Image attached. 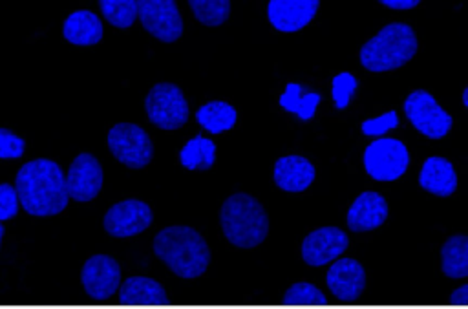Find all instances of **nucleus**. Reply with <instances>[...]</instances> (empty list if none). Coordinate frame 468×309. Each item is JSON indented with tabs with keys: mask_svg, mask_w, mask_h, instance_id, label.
<instances>
[{
	"mask_svg": "<svg viewBox=\"0 0 468 309\" xmlns=\"http://www.w3.org/2000/svg\"><path fill=\"white\" fill-rule=\"evenodd\" d=\"M349 247L347 234L338 227H322L313 230L302 241V260L311 267H322L335 261Z\"/></svg>",
	"mask_w": 468,
	"mask_h": 309,
	"instance_id": "nucleus-12",
	"label": "nucleus"
},
{
	"mask_svg": "<svg viewBox=\"0 0 468 309\" xmlns=\"http://www.w3.org/2000/svg\"><path fill=\"white\" fill-rule=\"evenodd\" d=\"M26 143L7 128H0V159H18L24 154Z\"/></svg>",
	"mask_w": 468,
	"mask_h": 309,
	"instance_id": "nucleus-30",
	"label": "nucleus"
},
{
	"mask_svg": "<svg viewBox=\"0 0 468 309\" xmlns=\"http://www.w3.org/2000/svg\"><path fill=\"white\" fill-rule=\"evenodd\" d=\"M450 302L455 304V305H468V283L457 287V289L452 293Z\"/></svg>",
	"mask_w": 468,
	"mask_h": 309,
	"instance_id": "nucleus-33",
	"label": "nucleus"
},
{
	"mask_svg": "<svg viewBox=\"0 0 468 309\" xmlns=\"http://www.w3.org/2000/svg\"><path fill=\"white\" fill-rule=\"evenodd\" d=\"M388 201L378 192L366 190L355 197L347 210V227L353 232H367L378 229L388 219Z\"/></svg>",
	"mask_w": 468,
	"mask_h": 309,
	"instance_id": "nucleus-16",
	"label": "nucleus"
},
{
	"mask_svg": "<svg viewBox=\"0 0 468 309\" xmlns=\"http://www.w3.org/2000/svg\"><path fill=\"white\" fill-rule=\"evenodd\" d=\"M318 102L320 95L314 91L302 95V86L298 82H289L285 86V91L280 95V106L285 112L298 115L302 121H311L314 117Z\"/></svg>",
	"mask_w": 468,
	"mask_h": 309,
	"instance_id": "nucleus-24",
	"label": "nucleus"
},
{
	"mask_svg": "<svg viewBox=\"0 0 468 309\" xmlns=\"http://www.w3.org/2000/svg\"><path fill=\"white\" fill-rule=\"evenodd\" d=\"M410 166L406 144L393 137H378L364 152V168L375 181H397Z\"/></svg>",
	"mask_w": 468,
	"mask_h": 309,
	"instance_id": "nucleus-8",
	"label": "nucleus"
},
{
	"mask_svg": "<svg viewBox=\"0 0 468 309\" xmlns=\"http://www.w3.org/2000/svg\"><path fill=\"white\" fill-rule=\"evenodd\" d=\"M461 101H463V104H464V108L468 110V86L463 90V95H461Z\"/></svg>",
	"mask_w": 468,
	"mask_h": 309,
	"instance_id": "nucleus-34",
	"label": "nucleus"
},
{
	"mask_svg": "<svg viewBox=\"0 0 468 309\" xmlns=\"http://www.w3.org/2000/svg\"><path fill=\"white\" fill-rule=\"evenodd\" d=\"M108 148L128 168H143L154 157L150 135L135 123H117L108 132Z\"/></svg>",
	"mask_w": 468,
	"mask_h": 309,
	"instance_id": "nucleus-7",
	"label": "nucleus"
},
{
	"mask_svg": "<svg viewBox=\"0 0 468 309\" xmlns=\"http://www.w3.org/2000/svg\"><path fill=\"white\" fill-rule=\"evenodd\" d=\"M15 188L20 207L31 216H55L68 207L66 176L51 159L38 157L22 165L16 172Z\"/></svg>",
	"mask_w": 468,
	"mask_h": 309,
	"instance_id": "nucleus-1",
	"label": "nucleus"
},
{
	"mask_svg": "<svg viewBox=\"0 0 468 309\" xmlns=\"http://www.w3.org/2000/svg\"><path fill=\"white\" fill-rule=\"evenodd\" d=\"M102 16L119 29H128L139 18L137 0H99Z\"/></svg>",
	"mask_w": 468,
	"mask_h": 309,
	"instance_id": "nucleus-25",
	"label": "nucleus"
},
{
	"mask_svg": "<svg viewBox=\"0 0 468 309\" xmlns=\"http://www.w3.org/2000/svg\"><path fill=\"white\" fill-rule=\"evenodd\" d=\"M62 35L75 46H95L102 40L104 27L101 18L88 9H77L69 13L62 24Z\"/></svg>",
	"mask_w": 468,
	"mask_h": 309,
	"instance_id": "nucleus-19",
	"label": "nucleus"
},
{
	"mask_svg": "<svg viewBox=\"0 0 468 309\" xmlns=\"http://www.w3.org/2000/svg\"><path fill=\"white\" fill-rule=\"evenodd\" d=\"M196 119L207 132L221 133L234 126L238 113L234 106H230L225 101H210L196 112Z\"/></svg>",
	"mask_w": 468,
	"mask_h": 309,
	"instance_id": "nucleus-22",
	"label": "nucleus"
},
{
	"mask_svg": "<svg viewBox=\"0 0 468 309\" xmlns=\"http://www.w3.org/2000/svg\"><path fill=\"white\" fill-rule=\"evenodd\" d=\"M356 86H358L356 77L347 71H342L333 79V101L338 110H344L349 104Z\"/></svg>",
	"mask_w": 468,
	"mask_h": 309,
	"instance_id": "nucleus-28",
	"label": "nucleus"
},
{
	"mask_svg": "<svg viewBox=\"0 0 468 309\" xmlns=\"http://www.w3.org/2000/svg\"><path fill=\"white\" fill-rule=\"evenodd\" d=\"M194 16L208 26L218 27L230 16V0H186Z\"/></svg>",
	"mask_w": 468,
	"mask_h": 309,
	"instance_id": "nucleus-26",
	"label": "nucleus"
},
{
	"mask_svg": "<svg viewBox=\"0 0 468 309\" xmlns=\"http://www.w3.org/2000/svg\"><path fill=\"white\" fill-rule=\"evenodd\" d=\"M143 27L161 42L183 37V18L176 0H137Z\"/></svg>",
	"mask_w": 468,
	"mask_h": 309,
	"instance_id": "nucleus-9",
	"label": "nucleus"
},
{
	"mask_svg": "<svg viewBox=\"0 0 468 309\" xmlns=\"http://www.w3.org/2000/svg\"><path fill=\"white\" fill-rule=\"evenodd\" d=\"M282 302L287 305H324L327 298L322 294V291L316 285L307 282H298L285 291Z\"/></svg>",
	"mask_w": 468,
	"mask_h": 309,
	"instance_id": "nucleus-27",
	"label": "nucleus"
},
{
	"mask_svg": "<svg viewBox=\"0 0 468 309\" xmlns=\"http://www.w3.org/2000/svg\"><path fill=\"white\" fill-rule=\"evenodd\" d=\"M179 163L188 170H210L216 163V144L203 135H196L185 143L179 152Z\"/></svg>",
	"mask_w": 468,
	"mask_h": 309,
	"instance_id": "nucleus-23",
	"label": "nucleus"
},
{
	"mask_svg": "<svg viewBox=\"0 0 468 309\" xmlns=\"http://www.w3.org/2000/svg\"><path fill=\"white\" fill-rule=\"evenodd\" d=\"M122 305H161L166 302V291L161 283L146 276H130L119 289Z\"/></svg>",
	"mask_w": 468,
	"mask_h": 309,
	"instance_id": "nucleus-20",
	"label": "nucleus"
},
{
	"mask_svg": "<svg viewBox=\"0 0 468 309\" xmlns=\"http://www.w3.org/2000/svg\"><path fill=\"white\" fill-rule=\"evenodd\" d=\"M80 283L93 302H108L121 283V265L106 254L88 258L80 269Z\"/></svg>",
	"mask_w": 468,
	"mask_h": 309,
	"instance_id": "nucleus-10",
	"label": "nucleus"
},
{
	"mask_svg": "<svg viewBox=\"0 0 468 309\" xmlns=\"http://www.w3.org/2000/svg\"><path fill=\"white\" fill-rule=\"evenodd\" d=\"M102 166L91 154H79L66 174V186L69 197L75 201H91L102 190Z\"/></svg>",
	"mask_w": 468,
	"mask_h": 309,
	"instance_id": "nucleus-13",
	"label": "nucleus"
},
{
	"mask_svg": "<svg viewBox=\"0 0 468 309\" xmlns=\"http://www.w3.org/2000/svg\"><path fill=\"white\" fill-rule=\"evenodd\" d=\"M378 2L389 9H413L420 4V0H378Z\"/></svg>",
	"mask_w": 468,
	"mask_h": 309,
	"instance_id": "nucleus-32",
	"label": "nucleus"
},
{
	"mask_svg": "<svg viewBox=\"0 0 468 309\" xmlns=\"http://www.w3.org/2000/svg\"><path fill=\"white\" fill-rule=\"evenodd\" d=\"M399 126V115L395 110H389L386 113H382L380 117H373V119H367L360 124L362 132L366 135H382L386 133L388 130H393Z\"/></svg>",
	"mask_w": 468,
	"mask_h": 309,
	"instance_id": "nucleus-29",
	"label": "nucleus"
},
{
	"mask_svg": "<svg viewBox=\"0 0 468 309\" xmlns=\"http://www.w3.org/2000/svg\"><path fill=\"white\" fill-rule=\"evenodd\" d=\"M219 225L225 238L238 249H254L269 234V216L261 203L238 192L225 199L219 210Z\"/></svg>",
	"mask_w": 468,
	"mask_h": 309,
	"instance_id": "nucleus-3",
	"label": "nucleus"
},
{
	"mask_svg": "<svg viewBox=\"0 0 468 309\" xmlns=\"http://www.w3.org/2000/svg\"><path fill=\"white\" fill-rule=\"evenodd\" d=\"M20 207V199H18V192L16 188H13L9 183H2L0 185V221H7L11 218L16 216Z\"/></svg>",
	"mask_w": 468,
	"mask_h": 309,
	"instance_id": "nucleus-31",
	"label": "nucleus"
},
{
	"mask_svg": "<svg viewBox=\"0 0 468 309\" xmlns=\"http://www.w3.org/2000/svg\"><path fill=\"white\" fill-rule=\"evenodd\" d=\"M272 177L285 192H303L314 181V166L303 155H283L274 163Z\"/></svg>",
	"mask_w": 468,
	"mask_h": 309,
	"instance_id": "nucleus-18",
	"label": "nucleus"
},
{
	"mask_svg": "<svg viewBox=\"0 0 468 309\" xmlns=\"http://www.w3.org/2000/svg\"><path fill=\"white\" fill-rule=\"evenodd\" d=\"M318 5L320 0H269L267 18L274 29L294 33L314 18Z\"/></svg>",
	"mask_w": 468,
	"mask_h": 309,
	"instance_id": "nucleus-15",
	"label": "nucleus"
},
{
	"mask_svg": "<svg viewBox=\"0 0 468 309\" xmlns=\"http://www.w3.org/2000/svg\"><path fill=\"white\" fill-rule=\"evenodd\" d=\"M325 283L335 298L353 302L366 289V271L355 258H340L329 267Z\"/></svg>",
	"mask_w": 468,
	"mask_h": 309,
	"instance_id": "nucleus-14",
	"label": "nucleus"
},
{
	"mask_svg": "<svg viewBox=\"0 0 468 309\" xmlns=\"http://www.w3.org/2000/svg\"><path fill=\"white\" fill-rule=\"evenodd\" d=\"M419 185L437 197H448L457 190V172L446 157L431 155L420 166Z\"/></svg>",
	"mask_w": 468,
	"mask_h": 309,
	"instance_id": "nucleus-17",
	"label": "nucleus"
},
{
	"mask_svg": "<svg viewBox=\"0 0 468 309\" xmlns=\"http://www.w3.org/2000/svg\"><path fill=\"white\" fill-rule=\"evenodd\" d=\"M417 49L419 40L413 27L404 22H391L360 48L358 59L367 71L382 73L410 62Z\"/></svg>",
	"mask_w": 468,
	"mask_h": 309,
	"instance_id": "nucleus-4",
	"label": "nucleus"
},
{
	"mask_svg": "<svg viewBox=\"0 0 468 309\" xmlns=\"http://www.w3.org/2000/svg\"><path fill=\"white\" fill-rule=\"evenodd\" d=\"M441 269L448 278H468V234H453L442 243Z\"/></svg>",
	"mask_w": 468,
	"mask_h": 309,
	"instance_id": "nucleus-21",
	"label": "nucleus"
},
{
	"mask_svg": "<svg viewBox=\"0 0 468 309\" xmlns=\"http://www.w3.org/2000/svg\"><path fill=\"white\" fill-rule=\"evenodd\" d=\"M404 113L417 132L430 139H442L453 126L452 115L426 90H413L404 101Z\"/></svg>",
	"mask_w": 468,
	"mask_h": 309,
	"instance_id": "nucleus-6",
	"label": "nucleus"
},
{
	"mask_svg": "<svg viewBox=\"0 0 468 309\" xmlns=\"http://www.w3.org/2000/svg\"><path fill=\"white\" fill-rule=\"evenodd\" d=\"M154 254L185 280L201 276L210 263V249L205 238L196 229L185 225L159 230L154 238Z\"/></svg>",
	"mask_w": 468,
	"mask_h": 309,
	"instance_id": "nucleus-2",
	"label": "nucleus"
},
{
	"mask_svg": "<svg viewBox=\"0 0 468 309\" xmlns=\"http://www.w3.org/2000/svg\"><path fill=\"white\" fill-rule=\"evenodd\" d=\"M152 221V208L144 201L122 199L106 210L102 227L112 238H130L146 230Z\"/></svg>",
	"mask_w": 468,
	"mask_h": 309,
	"instance_id": "nucleus-11",
	"label": "nucleus"
},
{
	"mask_svg": "<svg viewBox=\"0 0 468 309\" xmlns=\"http://www.w3.org/2000/svg\"><path fill=\"white\" fill-rule=\"evenodd\" d=\"M144 110L152 124L163 130H177L188 119V104L177 84L157 82L144 97Z\"/></svg>",
	"mask_w": 468,
	"mask_h": 309,
	"instance_id": "nucleus-5",
	"label": "nucleus"
}]
</instances>
